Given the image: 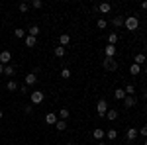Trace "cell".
<instances>
[{
	"instance_id": "f6af8a7d",
	"label": "cell",
	"mask_w": 147,
	"mask_h": 145,
	"mask_svg": "<svg viewBox=\"0 0 147 145\" xmlns=\"http://www.w3.org/2000/svg\"><path fill=\"white\" fill-rule=\"evenodd\" d=\"M145 112H147V104H145Z\"/></svg>"
},
{
	"instance_id": "5bb4252c",
	"label": "cell",
	"mask_w": 147,
	"mask_h": 145,
	"mask_svg": "<svg viewBox=\"0 0 147 145\" xmlns=\"http://www.w3.org/2000/svg\"><path fill=\"white\" fill-rule=\"evenodd\" d=\"M35 82H37V77H35L34 73H30V75H26V86H34Z\"/></svg>"
},
{
	"instance_id": "9c48e42d",
	"label": "cell",
	"mask_w": 147,
	"mask_h": 145,
	"mask_svg": "<svg viewBox=\"0 0 147 145\" xmlns=\"http://www.w3.org/2000/svg\"><path fill=\"white\" fill-rule=\"evenodd\" d=\"M92 137H94V139H96V141H100L102 137H106V132H104V129H102V127H96V129H94V132H92Z\"/></svg>"
},
{
	"instance_id": "484cf974",
	"label": "cell",
	"mask_w": 147,
	"mask_h": 145,
	"mask_svg": "<svg viewBox=\"0 0 147 145\" xmlns=\"http://www.w3.org/2000/svg\"><path fill=\"white\" fill-rule=\"evenodd\" d=\"M124 92H125V96H134V92H136V86H134V84H125Z\"/></svg>"
},
{
	"instance_id": "e0dca14e",
	"label": "cell",
	"mask_w": 147,
	"mask_h": 145,
	"mask_svg": "<svg viewBox=\"0 0 147 145\" xmlns=\"http://www.w3.org/2000/svg\"><path fill=\"white\" fill-rule=\"evenodd\" d=\"M39 26H30V30H28V35H32V37H37L39 35Z\"/></svg>"
},
{
	"instance_id": "d6986e66",
	"label": "cell",
	"mask_w": 147,
	"mask_h": 145,
	"mask_svg": "<svg viewBox=\"0 0 147 145\" xmlns=\"http://www.w3.org/2000/svg\"><path fill=\"white\" fill-rule=\"evenodd\" d=\"M114 98H116V100H124V98H125L124 88H116V90H114Z\"/></svg>"
},
{
	"instance_id": "7a4b0ae2",
	"label": "cell",
	"mask_w": 147,
	"mask_h": 145,
	"mask_svg": "<svg viewBox=\"0 0 147 145\" xmlns=\"http://www.w3.org/2000/svg\"><path fill=\"white\" fill-rule=\"evenodd\" d=\"M102 67L106 69V71H110V73H114V71L118 69V63H116V59H112V57H104Z\"/></svg>"
},
{
	"instance_id": "b9f144b4",
	"label": "cell",
	"mask_w": 147,
	"mask_h": 145,
	"mask_svg": "<svg viewBox=\"0 0 147 145\" xmlns=\"http://www.w3.org/2000/svg\"><path fill=\"white\" fill-rule=\"evenodd\" d=\"M65 145H75V143H65Z\"/></svg>"
},
{
	"instance_id": "7c38bea8",
	"label": "cell",
	"mask_w": 147,
	"mask_h": 145,
	"mask_svg": "<svg viewBox=\"0 0 147 145\" xmlns=\"http://www.w3.org/2000/svg\"><path fill=\"white\" fill-rule=\"evenodd\" d=\"M96 10L100 12V14H110V10H112V6H110L108 2H102V4L98 6V8H96Z\"/></svg>"
},
{
	"instance_id": "603a6c76",
	"label": "cell",
	"mask_w": 147,
	"mask_h": 145,
	"mask_svg": "<svg viewBox=\"0 0 147 145\" xmlns=\"http://www.w3.org/2000/svg\"><path fill=\"white\" fill-rule=\"evenodd\" d=\"M124 22H125V18H124V16H116V18L112 20V24L116 26V28H120V26H124Z\"/></svg>"
},
{
	"instance_id": "83f0119b",
	"label": "cell",
	"mask_w": 147,
	"mask_h": 145,
	"mask_svg": "<svg viewBox=\"0 0 147 145\" xmlns=\"http://www.w3.org/2000/svg\"><path fill=\"white\" fill-rule=\"evenodd\" d=\"M14 35H16V37H20V39H22V37L26 39V32H24L22 28H16V32H14Z\"/></svg>"
},
{
	"instance_id": "ac0fdd59",
	"label": "cell",
	"mask_w": 147,
	"mask_h": 145,
	"mask_svg": "<svg viewBox=\"0 0 147 145\" xmlns=\"http://www.w3.org/2000/svg\"><path fill=\"white\" fill-rule=\"evenodd\" d=\"M14 73H16V67L14 65H4V75L6 77H14Z\"/></svg>"
},
{
	"instance_id": "4316f807",
	"label": "cell",
	"mask_w": 147,
	"mask_h": 145,
	"mask_svg": "<svg viewBox=\"0 0 147 145\" xmlns=\"http://www.w3.org/2000/svg\"><path fill=\"white\" fill-rule=\"evenodd\" d=\"M129 73L136 77V75H139V73H141V67H139V65H136V63H131V67H129Z\"/></svg>"
},
{
	"instance_id": "1f68e13d",
	"label": "cell",
	"mask_w": 147,
	"mask_h": 145,
	"mask_svg": "<svg viewBox=\"0 0 147 145\" xmlns=\"http://www.w3.org/2000/svg\"><path fill=\"white\" fill-rule=\"evenodd\" d=\"M28 10H30V4H28V2H22V4H20V12H24V14H26Z\"/></svg>"
},
{
	"instance_id": "bcb514c9",
	"label": "cell",
	"mask_w": 147,
	"mask_h": 145,
	"mask_svg": "<svg viewBox=\"0 0 147 145\" xmlns=\"http://www.w3.org/2000/svg\"><path fill=\"white\" fill-rule=\"evenodd\" d=\"M145 145H147V139H145Z\"/></svg>"
},
{
	"instance_id": "f35d334b",
	"label": "cell",
	"mask_w": 147,
	"mask_h": 145,
	"mask_svg": "<svg viewBox=\"0 0 147 145\" xmlns=\"http://www.w3.org/2000/svg\"><path fill=\"white\" fill-rule=\"evenodd\" d=\"M141 98H143V100H147V90L143 92V94H141Z\"/></svg>"
},
{
	"instance_id": "f546056e",
	"label": "cell",
	"mask_w": 147,
	"mask_h": 145,
	"mask_svg": "<svg viewBox=\"0 0 147 145\" xmlns=\"http://www.w3.org/2000/svg\"><path fill=\"white\" fill-rule=\"evenodd\" d=\"M96 26H98V30H104V28H106V26H108V22H106V20H104V18H100V20H98V22H96Z\"/></svg>"
},
{
	"instance_id": "74e56055",
	"label": "cell",
	"mask_w": 147,
	"mask_h": 145,
	"mask_svg": "<svg viewBox=\"0 0 147 145\" xmlns=\"http://www.w3.org/2000/svg\"><path fill=\"white\" fill-rule=\"evenodd\" d=\"M0 75H4V65L0 63Z\"/></svg>"
},
{
	"instance_id": "5b68a950",
	"label": "cell",
	"mask_w": 147,
	"mask_h": 145,
	"mask_svg": "<svg viewBox=\"0 0 147 145\" xmlns=\"http://www.w3.org/2000/svg\"><path fill=\"white\" fill-rule=\"evenodd\" d=\"M137 137H139V132H137V127H129V129L125 132V139H127V141H136Z\"/></svg>"
},
{
	"instance_id": "836d02e7",
	"label": "cell",
	"mask_w": 147,
	"mask_h": 145,
	"mask_svg": "<svg viewBox=\"0 0 147 145\" xmlns=\"http://www.w3.org/2000/svg\"><path fill=\"white\" fill-rule=\"evenodd\" d=\"M41 6H43L41 0H32V8H41Z\"/></svg>"
},
{
	"instance_id": "ab89813d",
	"label": "cell",
	"mask_w": 147,
	"mask_h": 145,
	"mask_svg": "<svg viewBox=\"0 0 147 145\" xmlns=\"http://www.w3.org/2000/svg\"><path fill=\"white\" fill-rule=\"evenodd\" d=\"M2 118H4V112H2V110H0V120H2Z\"/></svg>"
},
{
	"instance_id": "60d3db41",
	"label": "cell",
	"mask_w": 147,
	"mask_h": 145,
	"mask_svg": "<svg viewBox=\"0 0 147 145\" xmlns=\"http://www.w3.org/2000/svg\"><path fill=\"white\" fill-rule=\"evenodd\" d=\"M96 145H106V143H104V141H100V143H96Z\"/></svg>"
},
{
	"instance_id": "ba28073f",
	"label": "cell",
	"mask_w": 147,
	"mask_h": 145,
	"mask_svg": "<svg viewBox=\"0 0 147 145\" xmlns=\"http://www.w3.org/2000/svg\"><path fill=\"white\" fill-rule=\"evenodd\" d=\"M10 61H12L10 51H2V53H0V63H2V65H6V63H10Z\"/></svg>"
},
{
	"instance_id": "4dcf8cb0",
	"label": "cell",
	"mask_w": 147,
	"mask_h": 145,
	"mask_svg": "<svg viewBox=\"0 0 147 145\" xmlns=\"http://www.w3.org/2000/svg\"><path fill=\"white\" fill-rule=\"evenodd\" d=\"M137 132H139V135H141V137H145V139H147V125H141Z\"/></svg>"
},
{
	"instance_id": "cb8c5ba5",
	"label": "cell",
	"mask_w": 147,
	"mask_h": 145,
	"mask_svg": "<svg viewBox=\"0 0 147 145\" xmlns=\"http://www.w3.org/2000/svg\"><path fill=\"white\" fill-rule=\"evenodd\" d=\"M53 53H55V57H65L67 47H61V45H59V47H55V51H53Z\"/></svg>"
},
{
	"instance_id": "e575fe53",
	"label": "cell",
	"mask_w": 147,
	"mask_h": 145,
	"mask_svg": "<svg viewBox=\"0 0 147 145\" xmlns=\"http://www.w3.org/2000/svg\"><path fill=\"white\" fill-rule=\"evenodd\" d=\"M18 90H20L22 94H28V86H26V84H22V86H20V88H18Z\"/></svg>"
},
{
	"instance_id": "7bdbcfd3",
	"label": "cell",
	"mask_w": 147,
	"mask_h": 145,
	"mask_svg": "<svg viewBox=\"0 0 147 145\" xmlns=\"http://www.w3.org/2000/svg\"><path fill=\"white\" fill-rule=\"evenodd\" d=\"M145 75H147V67H145Z\"/></svg>"
},
{
	"instance_id": "7402d4cb",
	"label": "cell",
	"mask_w": 147,
	"mask_h": 145,
	"mask_svg": "<svg viewBox=\"0 0 147 145\" xmlns=\"http://www.w3.org/2000/svg\"><path fill=\"white\" fill-rule=\"evenodd\" d=\"M69 114H71V112H69L67 108H63V110H59V112H57V118H59V120H67V118H69Z\"/></svg>"
},
{
	"instance_id": "ffe728a7",
	"label": "cell",
	"mask_w": 147,
	"mask_h": 145,
	"mask_svg": "<svg viewBox=\"0 0 147 145\" xmlns=\"http://www.w3.org/2000/svg\"><path fill=\"white\" fill-rule=\"evenodd\" d=\"M6 88L10 90V92H16L20 86H18V82H16V80H8V82H6Z\"/></svg>"
},
{
	"instance_id": "d590c367",
	"label": "cell",
	"mask_w": 147,
	"mask_h": 145,
	"mask_svg": "<svg viewBox=\"0 0 147 145\" xmlns=\"http://www.w3.org/2000/svg\"><path fill=\"white\" fill-rule=\"evenodd\" d=\"M24 112H26V114H32V112H34V108H32V104H30V106H26V108H24Z\"/></svg>"
},
{
	"instance_id": "9a60e30c",
	"label": "cell",
	"mask_w": 147,
	"mask_h": 145,
	"mask_svg": "<svg viewBox=\"0 0 147 145\" xmlns=\"http://www.w3.org/2000/svg\"><path fill=\"white\" fill-rule=\"evenodd\" d=\"M134 61H136V65H139V67H141V65L147 61V55H145V53H137V55L134 57Z\"/></svg>"
},
{
	"instance_id": "6da1fadb",
	"label": "cell",
	"mask_w": 147,
	"mask_h": 145,
	"mask_svg": "<svg viewBox=\"0 0 147 145\" xmlns=\"http://www.w3.org/2000/svg\"><path fill=\"white\" fill-rule=\"evenodd\" d=\"M124 26H125V30L136 32L137 28H139V20H137V16H127V18H125V22H124Z\"/></svg>"
},
{
	"instance_id": "3957f363",
	"label": "cell",
	"mask_w": 147,
	"mask_h": 145,
	"mask_svg": "<svg viewBox=\"0 0 147 145\" xmlns=\"http://www.w3.org/2000/svg\"><path fill=\"white\" fill-rule=\"evenodd\" d=\"M106 112H108V102L102 98V100L96 102V114L98 116H106Z\"/></svg>"
},
{
	"instance_id": "277c9868",
	"label": "cell",
	"mask_w": 147,
	"mask_h": 145,
	"mask_svg": "<svg viewBox=\"0 0 147 145\" xmlns=\"http://www.w3.org/2000/svg\"><path fill=\"white\" fill-rule=\"evenodd\" d=\"M43 98H45V94H43L41 90H34V92H32V104H41Z\"/></svg>"
},
{
	"instance_id": "d4e9b609",
	"label": "cell",
	"mask_w": 147,
	"mask_h": 145,
	"mask_svg": "<svg viewBox=\"0 0 147 145\" xmlns=\"http://www.w3.org/2000/svg\"><path fill=\"white\" fill-rule=\"evenodd\" d=\"M55 127L59 129V132H65V129H67V122H65V120H57Z\"/></svg>"
},
{
	"instance_id": "30bf717a",
	"label": "cell",
	"mask_w": 147,
	"mask_h": 145,
	"mask_svg": "<svg viewBox=\"0 0 147 145\" xmlns=\"http://www.w3.org/2000/svg\"><path fill=\"white\" fill-rule=\"evenodd\" d=\"M59 43H61V47H67V45L71 43V35L69 34H61L59 35Z\"/></svg>"
},
{
	"instance_id": "8d00e7d4",
	"label": "cell",
	"mask_w": 147,
	"mask_h": 145,
	"mask_svg": "<svg viewBox=\"0 0 147 145\" xmlns=\"http://www.w3.org/2000/svg\"><path fill=\"white\" fill-rule=\"evenodd\" d=\"M141 8H143V10H147V0H145V2H141Z\"/></svg>"
},
{
	"instance_id": "8fae6325",
	"label": "cell",
	"mask_w": 147,
	"mask_h": 145,
	"mask_svg": "<svg viewBox=\"0 0 147 145\" xmlns=\"http://www.w3.org/2000/svg\"><path fill=\"white\" fill-rule=\"evenodd\" d=\"M57 120H59V118H57V114H53V112L45 114V122L49 123V125H55V123H57Z\"/></svg>"
},
{
	"instance_id": "44dd1931",
	"label": "cell",
	"mask_w": 147,
	"mask_h": 145,
	"mask_svg": "<svg viewBox=\"0 0 147 145\" xmlns=\"http://www.w3.org/2000/svg\"><path fill=\"white\" fill-rule=\"evenodd\" d=\"M116 43H118V34L110 32L108 34V45H116Z\"/></svg>"
},
{
	"instance_id": "52a82bcc",
	"label": "cell",
	"mask_w": 147,
	"mask_h": 145,
	"mask_svg": "<svg viewBox=\"0 0 147 145\" xmlns=\"http://www.w3.org/2000/svg\"><path fill=\"white\" fill-rule=\"evenodd\" d=\"M136 104H137V98H136V96H125V98H124V106L127 108V110H129V108H134Z\"/></svg>"
},
{
	"instance_id": "4fadbf2b",
	"label": "cell",
	"mask_w": 147,
	"mask_h": 145,
	"mask_svg": "<svg viewBox=\"0 0 147 145\" xmlns=\"http://www.w3.org/2000/svg\"><path fill=\"white\" fill-rule=\"evenodd\" d=\"M104 55L114 59V55H116V45H106V47H104Z\"/></svg>"
},
{
	"instance_id": "ee69618b",
	"label": "cell",
	"mask_w": 147,
	"mask_h": 145,
	"mask_svg": "<svg viewBox=\"0 0 147 145\" xmlns=\"http://www.w3.org/2000/svg\"><path fill=\"white\" fill-rule=\"evenodd\" d=\"M145 51H147V43H145Z\"/></svg>"
},
{
	"instance_id": "8992f818",
	"label": "cell",
	"mask_w": 147,
	"mask_h": 145,
	"mask_svg": "<svg viewBox=\"0 0 147 145\" xmlns=\"http://www.w3.org/2000/svg\"><path fill=\"white\" fill-rule=\"evenodd\" d=\"M118 116H120V112H118V110L108 108V112H106V116H104V118H106L108 122H114V120H118Z\"/></svg>"
},
{
	"instance_id": "2e32d148",
	"label": "cell",
	"mask_w": 147,
	"mask_h": 145,
	"mask_svg": "<svg viewBox=\"0 0 147 145\" xmlns=\"http://www.w3.org/2000/svg\"><path fill=\"white\" fill-rule=\"evenodd\" d=\"M24 43H26V47H35V43H37V39H35V37H32V35H26Z\"/></svg>"
},
{
	"instance_id": "f1b7e54d",
	"label": "cell",
	"mask_w": 147,
	"mask_h": 145,
	"mask_svg": "<svg viewBox=\"0 0 147 145\" xmlns=\"http://www.w3.org/2000/svg\"><path fill=\"white\" fill-rule=\"evenodd\" d=\"M106 137H108V139H116V137H118V132H116V129H108V132H106Z\"/></svg>"
},
{
	"instance_id": "d6a6232c",
	"label": "cell",
	"mask_w": 147,
	"mask_h": 145,
	"mask_svg": "<svg viewBox=\"0 0 147 145\" xmlns=\"http://www.w3.org/2000/svg\"><path fill=\"white\" fill-rule=\"evenodd\" d=\"M61 78H71V71L69 69H63L61 71Z\"/></svg>"
}]
</instances>
